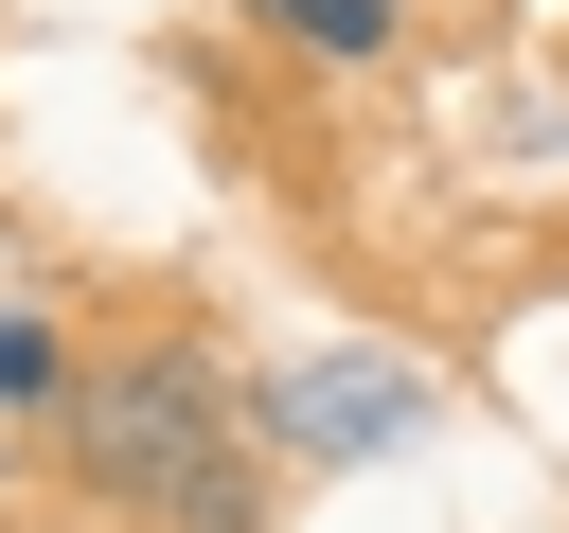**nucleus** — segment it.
<instances>
[{"instance_id": "nucleus-1", "label": "nucleus", "mask_w": 569, "mask_h": 533, "mask_svg": "<svg viewBox=\"0 0 569 533\" xmlns=\"http://www.w3.org/2000/svg\"><path fill=\"white\" fill-rule=\"evenodd\" d=\"M71 462H89L107 497H160V515H178V497L231 462V444H213V373H196V355H124V373H89V391H71Z\"/></svg>"}, {"instance_id": "nucleus-5", "label": "nucleus", "mask_w": 569, "mask_h": 533, "mask_svg": "<svg viewBox=\"0 0 569 533\" xmlns=\"http://www.w3.org/2000/svg\"><path fill=\"white\" fill-rule=\"evenodd\" d=\"M178 533H249V444H231V462H213V480L178 497Z\"/></svg>"}, {"instance_id": "nucleus-3", "label": "nucleus", "mask_w": 569, "mask_h": 533, "mask_svg": "<svg viewBox=\"0 0 569 533\" xmlns=\"http://www.w3.org/2000/svg\"><path fill=\"white\" fill-rule=\"evenodd\" d=\"M249 18H267L284 53H320V71H356V53H391V18H409V0H249Z\"/></svg>"}, {"instance_id": "nucleus-4", "label": "nucleus", "mask_w": 569, "mask_h": 533, "mask_svg": "<svg viewBox=\"0 0 569 533\" xmlns=\"http://www.w3.org/2000/svg\"><path fill=\"white\" fill-rule=\"evenodd\" d=\"M53 373H71V355H53V320H36V302H0V409H36Z\"/></svg>"}, {"instance_id": "nucleus-2", "label": "nucleus", "mask_w": 569, "mask_h": 533, "mask_svg": "<svg viewBox=\"0 0 569 533\" xmlns=\"http://www.w3.org/2000/svg\"><path fill=\"white\" fill-rule=\"evenodd\" d=\"M267 444L284 462H391V444H427V355H302V373H267Z\"/></svg>"}]
</instances>
